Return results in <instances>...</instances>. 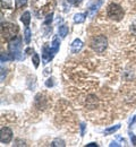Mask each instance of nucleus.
I'll list each match as a JSON object with an SVG mask.
<instances>
[{"mask_svg":"<svg viewBox=\"0 0 136 147\" xmlns=\"http://www.w3.org/2000/svg\"><path fill=\"white\" fill-rule=\"evenodd\" d=\"M20 28L16 24H13V23H6V24H2V27H1V35L5 40L7 41H12L13 38L17 36V33H18Z\"/></svg>","mask_w":136,"mask_h":147,"instance_id":"nucleus-1","label":"nucleus"},{"mask_svg":"<svg viewBox=\"0 0 136 147\" xmlns=\"http://www.w3.org/2000/svg\"><path fill=\"white\" fill-rule=\"evenodd\" d=\"M22 38L20 36H16L13 38L12 41H9V45H8V50L9 53L14 57V59L17 60H23L24 57L22 55Z\"/></svg>","mask_w":136,"mask_h":147,"instance_id":"nucleus-2","label":"nucleus"},{"mask_svg":"<svg viewBox=\"0 0 136 147\" xmlns=\"http://www.w3.org/2000/svg\"><path fill=\"white\" fill-rule=\"evenodd\" d=\"M108 47V40L104 35H97L94 36L91 41V48L97 52V53H102Z\"/></svg>","mask_w":136,"mask_h":147,"instance_id":"nucleus-3","label":"nucleus"},{"mask_svg":"<svg viewBox=\"0 0 136 147\" xmlns=\"http://www.w3.org/2000/svg\"><path fill=\"white\" fill-rule=\"evenodd\" d=\"M107 14H108V16H109L110 19H114L116 22H119V20H121L122 17H124V9L119 5H117V3H110L108 6Z\"/></svg>","mask_w":136,"mask_h":147,"instance_id":"nucleus-4","label":"nucleus"},{"mask_svg":"<svg viewBox=\"0 0 136 147\" xmlns=\"http://www.w3.org/2000/svg\"><path fill=\"white\" fill-rule=\"evenodd\" d=\"M13 139V131L8 127H2L0 132V140L1 144H9Z\"/></svg>","mask_w":136,"mask_h":147,"instance_id":"nucleus-5","label":"nucleus"},{"mask_svg":"<svg viewBox=\"0 0 136 147\" xmlns=\"http://www.w3.org/2000/svg\"><path fill=\"white\" fill-rule=\"evenodd\" d=\"M102 3H103V0H94L92 3H90V6H89V16L91 18L95 15V13L99 10V8L102 6Z\"/></svg>","mask_w":136,"mask_h":147,"instance_id":"nucleus-6","label":"nucleus"},{"mask_svg":"<svg viewBox=\"0 0 136 147\" xmlns=\"http://www.w3.org/2000/svg\"><path fill=\"white\" fill-rule=\"evenodd\" d=\"M53 53L50 50V45H44L43 47V51H42V59H43V63H48L52 58H53Z\"/></svg>","mask_w":136,"mask_h":147,"instance_id":"nucleus-7","label":"nucleus"},{"mask_svg":"<svg viewBox=\"0 0 136 147\" xmlns=\"http://www.w3.org/2000/svg\"><path fill=\"white\" fill-rule=\"evenodd\" d=\"M45 102H48L47 97H43V95H41V94L37 95V97H35V105L39 109H45L47 108L48 103H45Z\"/></svg>","mask_w":136,"mask_h":147,"instance_id":"nucleus-8","label":"nucleus"},{"mask_svg":"<svg viewBox=\"0 0 136 147\" xmlns=\"http://www.w3.org/2000/svg\"><path fill=\"white\" fill-rule=\"evenodd\" d=\"M82 48H83V42H82L79 38H76V40L72 43L70 51H72V53H78Z\"/></svg>","mask_w":136,"mask_h":147,"instance_id":"nucleus-9","label":"nucleus"},{"mask_svg":"<svg viewBox=\"0 0 136 147\" xmlns=\"http://www.w3.org/2000/svg\"><path fill=\"white\" fill-rule=\"evenodd\" d=\"M86 107L89 109H95L97 107V98L94 95H90L86 100Z\"/></svg>","mask_w":136,"mask_h":147,"instance_id":"nucleus-10","label":"nucleus"},{"mask_svg":"<svg viewBox=\"0 0 136 147\" xmlns=\"http://www.w3.org/2000/svg\"><path fill=\"white\" fill-rule=\"evenodd\" d=\"M59 48H60V41H59V37L55 36L53 37L52 43L50 44V50H51V52H52L53 55H56V53L59 51Z\"/></svg>","mask_w":136,"mask_h":147,"instance_id":"nucleus-11","label":"nucleus"},{"mask_svg":"<svg viewBox=\"0 0 136 147\" xmlns=\"http://www.w3.org/2000/svg\"><path fill=\"white\" fill-rule=\"evenodd\" d=\"M20 20L23 22V24H24L25 26H28V25H30V22H31V14H30V11H25V13L22 15Z\"/></svg>","mask_w":136,"mask_h":147,"instance_id":"nucleus-12","label":"nucleus"},{"mask_svg":"<svg viewBox=\"0 0 136 147\" xmlns=\"http://www.w3.org/2000/svg\"><path fill=\"white\" fill-rule=\"evenodd\" d=\"M86 16H87V14H76L74 16V22L77 23V24H81V23H83L85 20Z\"/></svg>","mask_w":136,"mask_h":147,"instance_id":"nucleus-13","label":"nucleus"},{"mask_svg":"<svg viewBox=\"0 0 136 147\" xmlns=\"http://www.w3.org/2000/svg\"><path fill=\"white\" fill-rule=\"evenodd\" d=\"M58 33L61 37H65L68 34V27H67L66 25H61L58 28Z\"/></svg>","mask_w":136,"mask_h":147,"instance_id":"nucleus-14","label":"nucleus"},{"mask_svg":"<svg viewBox=\"0 0 136 147\" xmlns=\"http://www.w3.org/2000/svg\"><path fill=\"white\" fill-rule=\"evenodd\" d=\"M24 40H25L26 44H30V42H31V31L28 28H26L25 32H24Z\"/></svg>","mask_w":136,"mask_h":147,"instance_id":"nucleus-15","label":"nucleus"},{"mask_svg":"<svg viewBox=\"0 0 136 147\" xmlns=\"http://www.w3.org/2000/svg\"><path fill=\"white\" fill-rule=\"evenodd\" d=\"M119 128H120V125H116V126H114V127H110V128L106 129V130H104V134H106V135H110V134L117 131Z\"/></svg>","mask_w":136,"mask_h":147,"instance_id":"nucleus-16","label":"nucleus"},{"mask_svg":"<svg viewBox=\"0 0 136 147\" xmlns=\"http://www.w3.org/2000/svg\"><path fill=\"white\" fill-rule=\"evenodd\" d=\"M51 146H53V147H56V146L64 147V146H66V144H65V142H64L62 139H55V140L51 143Z\"/></svg>","mask_w":136,"mask_h":147,"instance_id":"nucleus-17","label":"nucleus"},{"mask_svg":"<svg viewBox=\"0 0 136 147\" xmlns=\"http://www.w3.org/2000/svg\"><path fill=\"white\" fill-rule=\"evenodd\" d=\"M32 62H33V65H34V67L35 68H38L39 67V63H40V57L38 53H34L33 57H32Z\"/></svg>","mask_w":136,"mask_h":147,"instance_id":"nucleus-18","label":"nucleus"},{"mask_svg":"<svg viewBox=\"0 0 136 147\" xmlns=\"http://www.w3.org/2000/svg\"><path fill=\"white\" fill-rule=\"evenodd\" d=\"M26 3H27V0H15L16 8H20L22 6H25Z\"/></svg>","mask_w":136,"mask_h":147,"instance_id":"nucleus-19","label":"nucleus"},{"mask_svg":"<svg viewBox=\"0 0 136 147\" xmlns=\"http://www.w3.org/2000/svg\"><path fill=\"white\" fill-rule=\"evenodd\" d=\"M69 3H72V5H74V6H78L83 0H67Z\"/></svg>","mask_w":136,"mask_h":147,"instance_id":"nucleus-20","label":"nucleus"},{"mask_svg":"<svg viewBox=\"0 0 136 147\" xmlns=\"http://www.w3.org/2000/svg\"><path fill=\"white\" fill-rule=\"evenodd\" d=\"M52 16H53V14H52V13H51L50 15H48V16H47V19H45V24H49V23L52 20Z\"/></svg>","mask_w":136,"mask_h":147,"instance_id":"nucleus-21","label":"nucleus"},{"mask_svg":"<svg viewBox=\"0 0 136 147\" xmlns=\"http://www.w3.org/2000/svg\"><path fill=\"white\" fill-rule=\"evenodd\" d=\"M131 140H132V144L134 145V146H136V135H131Z\"/></svg>","mask_w":136,"mask_h":147,"instance_id":"nucleus-22","label":"nucleus"},{"mask_svg":"<svg viewBox=\"0 0 136 147\" xmlns=\"http://www.w3.org/2000/svg\"><path fill=\"white\" fill-rule=\"evenodd\" d=\"M85 127H86L85 123H82L81 125V135L82 136H84V134H85Z\"/></svg>","mask_w":136,"mask_h":147,"instance_id":"nucleus-23","label":"nucleus"},{"mask_svg":"<svg viewBox=\"0 0 136 147\" xmlns=\"http://www.w3.org/2000/svg\"><path fill=\"white\" fill-rule=\"evenodd\" d=\"M45 85H47V87H51V86L53 85V83H52V79H48V82L45 83Z\"/></svg>","mask_w":136,"mask_h":147,"instance_id":"nucleus-24","label":"nucleus"},{"mask_svg":"<svg viewBox=\"0 0 136 147\" xmlns=\"http://www.w3.org/2000/svg\"><path fill=\"white\" fill-rule=\"evenodd\" d=\"M110 146L112 147V146H120V145H119V144H118V143H116V142H115V143H114V142H112V143H111V144H110Z\"/></svg>","mask_w":136,"mask_h":147,"instance_id":"nucleus-25","label":"nucleus"},{"mask_svg":"<svg viewBox=\"0 0 136 147\" xmlns=\"http://www.w3.org/2000/svg\"><path fill=\"white\" fill-rule=\"evenodd\" d=\"M86 146H97V144H95V143H90V144H87Z\"/></svg>","mask_w":136,"mask_h":147,"instance_id":"nucleus-26","label":"nucleus"}]
</instances>
